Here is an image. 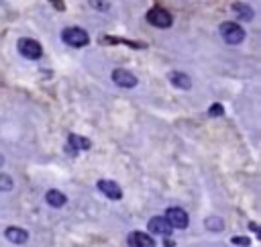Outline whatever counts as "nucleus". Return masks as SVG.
Returning a JSON list of instances; mask_svg holds the SVG:
<instances>
[{"mask_svg": "<svg viewBox=\"0 0 261 247\" xmlns=\"http://www.w3.org/2000/svg\"><path fill=\"white\" fill-rule=\"evenodd\" d=\"M165 220L169 223L171 229H186L188 223H190L188 212H186L184 208H179V206H171V208H167V212H165Z\"/></svg>", "mask_w": 261, "mask_h": 247, "instance_id": "nucleus-4", "label": "nucleus"}, {"mask_svg": "<svg viewBox=\"0 0 261 247\" xmlns=\"http://www.w3.org/2000/svg\"><path fill=\"white\" fill-rule=\"evenodd\" d=\"M232 10H234V14H237L241 20H251V18H253V8H251L249 4L234 2V4H232Z\"/></svg>", "mask_w": 261, "mask_h": 247, "instance_id": "nucleus-14", "label": "nucleus"}, {"mask_svg": "<svg viewBox=\"0 0 261 247\" xmlns=\"http://www.w3.org/2000/svg\"><path fill=\"white\" fill-rule=\"evenodd\" d=\"M2 163H4V157H2V155H0V167H2Z\"/></svg>", "mask_w": 261, "mask_h": 247, "instance_id": "nucleus-21", "label": "nucleus"}, {"mask_svg": "<svg viewBox=\"0 0 261 247\" xmlns=\"http://www.w3.org/2000/svg\"><path fill=\"white\" fill-rule=\"evenodd\" d=\"M147 22L153 24V27H157V29H169L171 22H173V18H171V14L167 10L155 6V8H151L147 12Z\"/></svg>", "mask_w": 261, "mask_h": 247, "instance_id": "nucleus-3", "label": "nucleus"}, {"mask_svg": "<svg viewBox=\"0 0 261 247\" xmlns=\"http://www.w3.org/2000/svg\"><path fill=\"white\" fill-rule=\"evenodd\" d=\"M232 243H234V245H241V247H249L251 241H249L247 237H232Z\"/></svg>", "mask_w": 261, "mask_h": 247, "instance_id": "nucleus-18", "label": "nucleus"}, {"mask_svg": "<svg viewBox=\"0 0 261 247\" xmlns=\"http://www.w3.org/2000/svg\"><path fill=\"white\" fill-rule=\"evenodd\" d=\"M90 4L94 8H100V10H106L108 8V2H104V0H90Z\"/></svg>", "mask_w": 261, "mask_h": 247, "instance_id": "nucleus-19", "label": "nucleus"}, {"mask_svg": "<svg viewBox=\"0 0 261 247\" xmlns=\"http://www.w3.org/2000/svg\"><path fill=\"white\" fill-rule=\"evenodd\" d=\"M51 2H53V4H55V8H57V10H63V8H65V6H63V2H61V0H51Z\"/></svg>", "mask_w": 261, "mask_h": 247, "instance_id": "nucleus-20", "label": "nucleus"}, {"mask_svg": "<svg viewBox=\"0 0 261 247\" xmlns=\"http://www.w3.org/2000/svg\"><path fill=\"white\" fill-rule=\"evenodd\" d=\"M220 37L228 43V45H239L245 41V29L239 22H222L220 24Z\"/></svg>", "mask_w": 261, "mask_h": 247, "instance_id": "nucleus-1", "label": "nucleus"}, {"mask_svg": "<svg viewBox=\"0 0 261 247\" xmlns=\"http://www.w3.org/2000/svg\"><path fill=\"white\" fill-rule=\"evenodd\" d=\"M67 143H69V149H73V151H82V149H90V147H92L90 139L80 137V135H75V133H71V135L67 137Z\"/></svg>", "mask_w": 261, "mask_h": 247, "instance_id": "nucleus-13", "label": "nucleus"}, {"mask_svg": "<svg viewBox=\"0 0 261 247\" xmlns=\"http://www.w3.org/2000/svg\"><path fill=\"white\" fill-rule=\"evenodd\" d=\"M18 51H20V55L27 57V59H39V57L43 55V47H41V43L35 41V39H20V41H18Z\"/></svg>", "mask_w": 261, "mask_h": 247, "instance_id": "nucleus-5", "label": "nucleus"}, {"mask_svg": "<svg viewBox=\"0 0 261 247\" xmlns=\"http://www.w3.org/2000/svg\"><path fill=\"white\" fill-rule=\"evenodd\" d=\"M147 229L151 233H157V235H163V237H169L171 235V227L169 223L165 220V216H153L149 223H147Z\"/></svg>", "mask_w": 261, "mask_h": 247, "instance_id": "nucleus-9", "label": "nucleus"}, {"mask_svg": "<svg viewBox=\"0 0 261 247\" xmlns=\"http://www.w3.org/2000/svg\"><path fill=\"white\" fill-rule=\"evenodd\" d=\"M45 200H47L49 206H53V208H61V206H65L67 196H65L63 192H59V190H49V192L45 194Z\"/></svg>", "mask_w": 261, "mask_h": 247, "instance_id": "nucleus-12", "label": "nucleus"}, {"mask_svg": "<svg viewBox=\"0 0 261 247\" xmlns=\"http://www.w3.org/2000/svg\"><path fill=\"white\" fill-rule=\"evenodd\" d=\"M12 186H14L12 178H10L8 174H2V171H0V190H2V192H10Z\"/></svg>", "mask_w": 261, "mask_h": 247, "instance_id": "nucleus-15", "label": "nucleus"}, {"mask_svg": "<svg viewBox=\"0 0 261 247\" xmlns=\"http://www.w3.org/2000/svg\"><path fill=\"white\" fill-rule=\"evenodd\" d=\"M110 78H112V82H114L116 86H120V88H135L137 82H139L135 73H130L128 69H122V67H116V69L110 73Z\"/></svg>", "mask_w": 261, "mask_h": 247, "instance_id": "nucleus-6", "label": "nucleus"}, {"mask_svg": "<svg viewBox=\"0 0 261 247\" xmlns=\"http://www.w3.org/2000/svg\"><path fill=\"white\" fill-rule=\"evenodd\" d=\"M61 39L69 47H86L90 43L88 33L84 29H80V27H67V29H63L61 31Z\"/></svg>", "mask_w": 261, "mask_h": 247, "instance_id": "nucleus-2", "label": "nucleus"}, {"mask_svg": "<svg viewBox=\"0 0 261 247\" xmlns=\"http://www.w3.org/2000/svg\"><path fill=\"white\" fill-rule=\"evenodd\" d=\"M206 229H210V231H222V220L218 216H212V218L206 220Z\"/></svg>", "mask_w": 261, "mask_h": 247, "instance_id": "nucleus-16", "label": "nucleus"}, {"mask_svg": "<svg viewBox=\"0 0 261 247\" xmlns=\"http://www.w3.org/2000/svg\"><path fill=\"white\" fill-rule=\"evenodd\" d=\"M169 82L175 86V88H181V90H190L192 88V80L188 73L184 71H171L169 73Z\"/></svg>", "mask_w": 261, "mask_h": 247, "instance_id": "nucleus-11", "label": "nucleus"}, {"mask_svg": "<svg viewBox=\"0 0 261 247\" xmlns=\"http://www.w3.org/2000/svg\"><path fill=\"white\" fill-rule=\"evenodd\" d=\"M4 237H6L10 243H14V245H22V243L29 241V233H27L24 229H20V227H8V229L4 231Z\"/></svg>", "mask_w": 261, "mask_h": 247, "instance_id": "nucleus-10", "label": "nucleus"}, {"mask_svg": "<svg viewBox=\"0 0 261 247\" xmlns=\"http://www.w3.org/2000/svg\"><path fill=\"white\" fill-rule=\"evenodd\" d=\"M98 190H100L104 196H108L110 200H120V198H122L120 186H118L116 182H112V180H98Z\"/></svg>", "mask_w": 261, "mask_h": 247, "instance_id": "nucleus-7", "label": "nucleus"}, {"mask_svg": "<svg viewBox=\"0 0 261 247\" xmlns=\"http://www.w3.org/2000/svg\"><path fill=\"white\" fill-rule=\"evenodd\" d=\"M126 243H128V247H155L153 237L147 235V233H143V231H133L128 235Z\"/></svg>", "mask_w": 261, "mask_h": 247, "instance_id": "nucleus-8", "label": "nucleus"}, {"mask_svg": "<svg viewBox=\"0 0 261 247\" xmlns=\"http://www.w3.org/2000/svg\"><path fill=\"white\" fill-rule=\"evenodd\" d=\"M222 112H224V108H222L220 104H212V106L208 108V114H210V116H222Z\"/></svg>", "mask_w": 261, "mask_h": 247, "instance_id": "nucleus-17", "label": "nucleus"}]
</instances>
